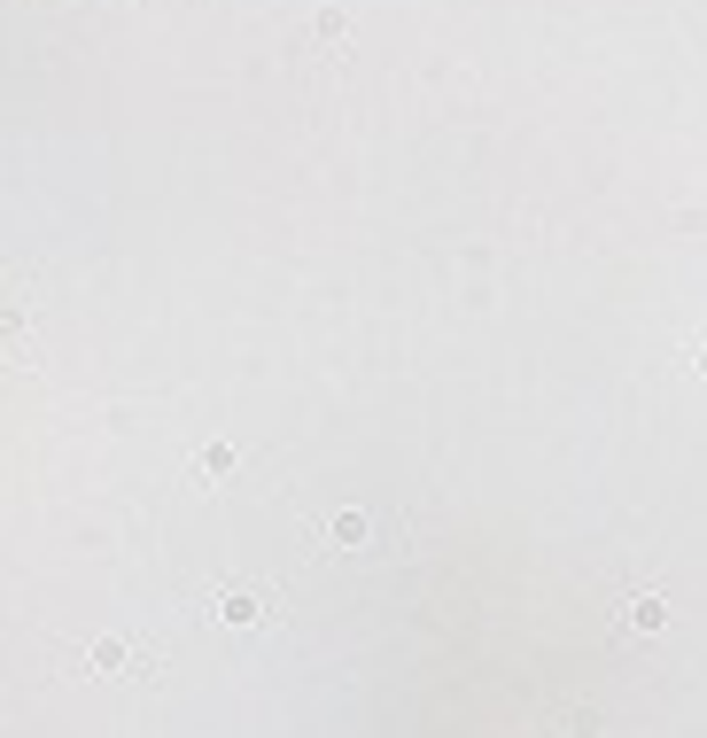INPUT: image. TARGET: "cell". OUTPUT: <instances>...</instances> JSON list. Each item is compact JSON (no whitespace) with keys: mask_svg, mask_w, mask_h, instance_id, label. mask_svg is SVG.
Here are the masks:
<instances>
[{"mask_svg":"<svg viewBox=\"0 0 707 738\" xmlns=\"http://www.w3.org/2000/svg\"><path fill=\"white\" fill-rule=\"evenodd\" d=\"M85 661H94V677H110V669H125V661H133V645H125V637H102L94 653H85Z\"/></svg>","mask_w":707,"mask_h":738,"instance_id":"4","label":"cell"},{"mask_svg":"<svg viewBox=\"0 0 707 738\" xmlns=\"http://www.w3.org/2000/svg\"><path fill=\"white\" fill-rule=\"evenodd\" d=\"M692 366H699V373H707V343H692Z\"/></svg>","mask_w":707,"mask_h":738,"instance_id":"5","label":"cell"},{"mask_svg":"<svg viewBox=\"0 0 707 738\" xmlns=\"http://www.w3.org/2000/svg\"><path fill=\"white\" fill-rule=\"evenodd\" d=\"M661 622H669V599H661V591H630V599H623V630H661Z\"/></svg>","mask_w":707,"mask_h":738,"instance_id":"3","label":"cell"},{"mask_svg":"<svg viewBox=\"0 0 707 738\" xmlns=\"http://www.w3.org/2000/svg\"><path fill=\"white\" fill-rule=\"evenodd\" d=\"M273 599H281L273 584H226V591H218L210 607H218L226 622H264V614H273Z\"/></svg>","mask_w":707,"mask_h":738,"instance_id":"2","label":"cell"},{"mask_svg":"<svg viewBox=\"0 0 707 738\" xmlns=\"http://www.w3.org/2000/svg\"><path fill=\"white\" fill-rule=\"evenodd\" d=\"M0 350L16 366H39V335H32V288H0Z\"/></svg>","mask_w":707,"mask_h":738,"instance_id":"1","label":"cell"}]
</instances>
